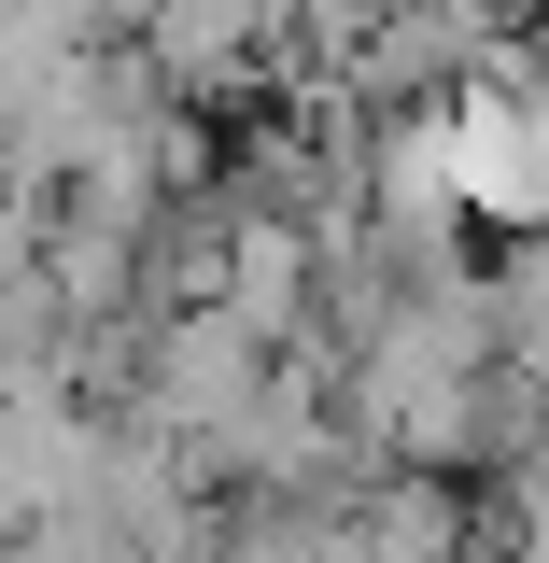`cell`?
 Wrapping results in <instances>:
<instances>
[{"label": "cell", "mask_w": 549, "mask_h": 563, "mask_svg": "<svg viewBox=\"0 0 549 563\" xmlns=\"http://www.w3.org/2000/svg\"><path fill=\"white\" fill-rule=\"evenodd\" d=\"M536 184H549V141L521 128V113H465L451 128V198H480V211H536Z\"/></svg>", "instance_id": "obj_1"}]
</instances>
